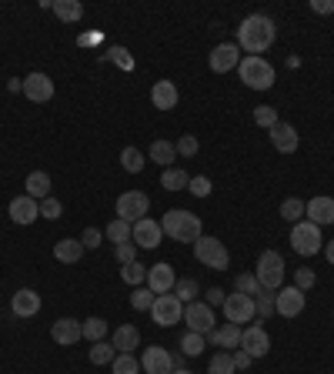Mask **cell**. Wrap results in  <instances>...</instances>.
Masks as SVG:
<instances>
[{
	"label": "cell",
	"instance_id": "8",
	"mask_svg": "<svg viewBox=\"0 0 334 374\" xmlns=\"http://www.w3.org/2000/svg\"><path fill=\"white\" fill-rule=\"evenodd\" d=\"M224 318L231 321V324H237V328H244L247 321H254L257 318V308H254V297H247V294H227L224 297Z\"/></svg>",
	"mask_w": 334,
	"mask_h": 374
},
{
	"label": "cell",
	"instance_id": "28",
	"mask_svg": "<svg viewBox=\"0 0 334 374\" xmlns=\"http://www.w3.org/2000/svg\"><path fill=\"white\" fill-rule=\"evenodd\" d=\"M147 157H151L154 164H161V167H171V161L178 157V144H171V141H154V144H151V151H147Z\"/></svg>",
	"mask_w": 334,
	"mask_h": 374
},
{
	"label": "cell",
	"instance_id": "16",
	"mask_svg": "<svg viewBox=\"0 0 334 374\" xmlns=\"http://www.w3.org/2000/svg\"><path fill=\"white\" fill-rule=\"evenodd\" d=\"M23 97H31L33 104H44V100L54 97V80L41 74V70H33L23 78Z\"/></svg>",
	"mask_w": 334,
	"mask_h": 374
},
{
	"label": "cell",
	"instance_id": "19",
	"mask_svg": "<svg viewBox=\"0 0 334 374\" xmlns=\"http://www.w3.org/2000/svg\"><path fill=\"white\" fill-rule=\"evenodd\" d=\"M7 214H11L14 224H33V220L41 218V201H33L27 198V194H21V198H14L11 201V208H7Z\"/></svg>",
	"mask_w": 334,
	"mask_h": 374
},
{
	"label": "cell",
	"instance_id": "20",
	"mask_svg": "<svg viewBox=\"0 0 334 374\" xmlns=\"http://www.w3.org/2000/svg\"><path fill=\"white\" fill-rule=\"evenodd\" d=\"M41 311V294L33 287H21L17 294L11 297V314L14 318H33Z\"/></svg>",
	"mask_w": 334,
	"mask_h": 374
},
{
	"label": "cell",
	"instance_id": "23",
	"mask_svg": "<svg viewBox=\"0 0 334 374\" xmlns=\"http://www.w3.org/2000/svg\"><path fill=\"white\" fill-rule=\"evenodd\" d=\"M181 100V90L174 80H157L154 87H151V104H154L157 110H174Z\"/></svg>",
	"mask_w": 334,
	"mask_h": 374
},
{
	"label": "cell",
	"instance_id": "48",
	"mask_svg": "<svg viewBox=\"0 0 334 374\" xmlns=\"http://www.w3.org/2000/svg\"><path fill=\"white\" fill-rule=\"evenodd\" d=\"M198 151H200V141L194 137V134H184V137L178 141V154L181 157H194Z\"/></svg>",
	"mask_w": 334,
	"mask_h": 374
},
{
	"label": "cell",
	"instance_id": "5",
	"mask_svg": "<svg viewBox=\"0 0 334 374\" xmlns=\"http://www.w3.org/2000/svg\"><path fill=\"white\" fill-rule=\"evenodd\" d=\"M194 257H198L204 267H211V271H224V267L231 265L227 247H224L217 237H208V234H200L198 241H194Z\"/></svg>",
	"mask_w": 334,
	"mask_h": 374
},
{
	"label": "cell",
	"instance_id": "22",
	"mask_svg": "<svg viewBox=\"0 0 334 374\" xmlns=\"http://www.w3.org/2000/svg\"><path fill=\"white\" fill-rule=\"evenodd\" d=\"M304 218L324 228V224H334V198H311L304 201Z\"/></svg>",
	"mask_w": 334,
	"mask_h": 374
},
{
	"label": "cell",
	"instance_id": "45",
	"mask_svg": "<svg viewBox=\"0 0 334 374\" xmlns=\"http://www.w3.org/2000/svg\"><path fill=\"white\" fill-rule=\"evenodd\" d=\"M211 177H204V174H198V177H190V184H188V191L194 194V198H211Z\"/></svg>",
	"mask_w": 334,
	"mask_h": 374
},
{
	"label": "cell",
	"instance_id": "14",
	"mask_svg": "<svg viewBox=\"0 0 334 374\" xmlns=\"http://www.w3.org/2000/svg\"><path fill=\"white\" fill-rule=\"evenodd\" d=\"M274 311L281 318H298L304 311V291H298V287H278L274 291Z\"/></svg>",
	"mask_w": 334,
	"mask_h": 374
},
{
	"label": "cell",
	"instance_id": "25",
	"mask_svg": "<svg viewBox=\"0 0 334 374\" xmlns=\"http://www.w3.org/2000/svg\"><path fill=\"white\" fill-rule=\"evenodd\" d=\"M111 344L117 354H134V348H141V331L134 324H121V328H114Z\"/></svg>",
	"mask_w": 334,
	"mask_h": 374
},
{
	"label": "cell",
	"instance_id": "32",
	"mask_svg": "<svg viewBox=\"0 0 334 374\" xmlns=\"http://www.w3.org/2000/svg\"><path fill=\"white\" fill-rule=\"evenodd\" d=\"M200 294V284L194 277H178V284H174V297H178L181 304H190V301H198Z\"/></svg>",
	"mask_w": 334,
	"mask_h": 374
},
{
	"label": "cell",
	"instance_id": "10",
	"mask_svg": "<svg viewBox=\"0 0 334 374\" xmlns=\"http://www.w3.org/2000/svg\"><path fill=\"white\" fill-rule=\"evenodd\" d=\"M184 324H188V331H194V334H211L214 331L211 304H204V301H190V304H184Z\"/></svg>",
	"mask_w": 334,
	"mask_h": 374
},
{
	"label": "cell",
	"instance_id": "35",
	"mask_svg": "<svg viewBox=\"0 0 334 374\" xmlns=\"http://www.w3.org/2000/svg\"><path fill=\"white\" fill-rule=\"evenodd\" d=\"M90 364H97V368H104V364H111L114 358H117V351H114V344L111 341H97L94 348L87 351Z\"/></svg>",
	"mask_w": 334,
	"mask_h": 374
},
{
	"label": "cell",
	"instance_id": "31",
	"mask_svg": "<svg viewBox=\"0 0 334 374\" xmlns=\"http://www.w3.org/2000/svg\"><path fill=\"white\" fill-rule=\"evenodd\" d=\"M131 231H134V224H127V220H121V218H114L111 224H107L104 237H107V241H114V247H117V244L131 241Z\"/></svg>",
	"mask_w": 334,
	"mask_h": 374
},
{
	"label": "cell",
	"instance_id": "12",
	"mask_svg": "<svg viewBox=\"0 0 334 374\" xmlns=\"http://www.w3.org/2000/svg\"><path fill=\"white\" fill-rule=\"evenodd\" d=\"M141 368L144 374H174V361H171V351L161 348V344H151L141 354Z\"/></svg>",
	"mask_w": 334,
	"mask_h": 374
},
{
	"label": "cell",
	"instance_id": "13",
	"mask_svg": "<svg viewBox=\"0 0 334 374\" xmlns=\"http://www.w3.org/2000/svg\"><path fill=\"white\" fill-rule=\"evenodd\" d=\"M161 237H164V231H161V224H157V220H151V218L134 220L131 241L137 244V247H144V251H154L157 244H161Z\"/></svg>",
	"mask_w": 334,
	"mask_h": 374
},
{
	"label": "cell",
	"instance_id": "36",
	"mask_svg": "<svg viewBox=\"0 0 334 374\" xmlns=\"http://www.w3.org/2000/svg\"><path fill=\"white\" fill-rule=\"evenodd\" d=\"M204 344H208V338H204V334H194V331H188V334L181 338V354H184V358H198V354L204 351Z\"/></svg>",
	"mask_w": 334,
	"mask_h": 374
},
{
	"label": "cell",
	"instance_id": "18",
	"mask_svg": "<svg viewBox=\"0 0 334 374\" xmlns=\"http://www.w3.org/2000/svg\"><path fill=\"white\" fill-rule=\"evenodd\" d=\"M50 338H54L60 348H70V344H77L84 338V324L74 318H60L50 324Z\"/></svg>",
	"mask_w": 334,
	"mask_h": 374
},
{
	"label": "cell",
	"instance_id": "47",
	"mask_svg": "<svg viewBox=\"0 0 334 374\" xmlns=\"http://www.w3.org/2000/svg\"><path fill=\"white\" fill-rule=\"evenodd\" d=\"M318 284V274H314L311 267H298V274H294V287L298 291H311Z\"/></svg>",
	"mask_w": 334,
	"mask_h": 374
},
{
	"label": "cell",
	"instance_id": "6",
	"mask_svg": "<svg viewBox=\"0 0 334 374\" xmlns=\"http://www.w3.org/2000/svg\"><path fill=\"white\" fill-rule=\"evenodd\" d=\"M291 247L301 254V257H311L324 247L321 244V228L311 224V220H298L294 228H291Z\"/></svg>",
	"mask_w": 334,
	"mask_h": 374
},
{
	"label": "cell",
	"instance_id": "42",
	"mask_svg": "<svg viewBox=\"0 0 334 374\" xmlns=\"http://www.w3.org/2000/svg\"><path fill=\"white\" fill-rule=\"evenodd\" d=\"M254 124H257V127H264V131H271V127L278 124V110L271 107V104H261V107H254Z\"/></svg>",
	"mask_w": 334,
	"mask_h": 374
},
{
	"label": "cell",
	"instance_id": "39",
	"mask_svg": "<svg viewBox=\"0 0 334 374\" xmlns=\"http://www.w3.org/2000/svg\"><path fill=\"white\" fill-rule=\"evenodd\" d=\"M84 338H87V341H104V338H107V321L104 318H87L84 321Z\"/></svg>",
	"mask_w": 334,
	"mask_h": 374
},
{
	"label": "cell",
	"instance_id": "27",
	"mask_svg": "<svg viewBox=\"0 0 334 374\" xmlns=\"http://www.w3.org/2000/svg\"><path fill=\"white\" fill-rule=\"evenodd\" d=\"M54 257L60 265H77L80 257H84V244L74 241V237H64V241L54 244Z\"/></svg>",
	"mask_w": 334,
	"mask_h": 374
},
{
	"label": "cell",
	"instance_id": "34",
	"mask_svg": "<svg viewBox=\"0 0 334 374\" xmlns=\"http://www.w3.org/2000/svg\"><path fill=\"white\" fill-rule=\"evenodd\" d=\"M144 164H147V161H144V154H141L137 147H124V151H121V167L127 171V174H141Z\"/></svg>",
	"mask_w": 334,
	"mask_h": 374
},
{
	"label": "cell",
	"instance_id": "33",
	"mask_svg": "<svg viewBox=\"0 0 334 374\" xmlns=\"http://www.w3.org/2000/svg\"><path fill=\"white\" fill-rule=\"evenodd\" d=\"M121 277H124V284L144 287V284H147V267L141 265V261H131V265L121 267Z\"/></svg>",
	"mask_w": 334,
	"mask_h": 374
},
{
	"label": "cell",
	"instance_id": "11",
	"mask_svg": "<svg viewBox=\"0 0 334 374\" xmlns=\"http://www.w3.org/2000/svg\"><path fill=\"white\" fill-rule=\"evenodd\" d=\"M241 351H247L251 358H264L271 351V338H267V331L261 324H247L241 328Z\"/></svg>",
	"mask_w": 334,
	"mask_h": 374
},
{
	"label": "cell",
	"instance_id": "44",
	"mask_svg": "<svg viewBox=\"0 0 334 374\" xmlns=\"http://www.w3.org/2000/svg\"><path fill=\"white\" fill-rule=\"evenodd\" d=\"M234 284H237V294H247V297H257L261 291H264V287L257 284L254 274H237V281H234Z\"/></svg>",
	"mask_w": 334,
	"mask_h": 374
},
{
	"label": "cell",
	"instance_id": "56",
	"mask_svg": "<svg viewBox=\"0 0 334 374\" xmlns=\"http://www.w3.org/2000/svg\"><path fill=\"white\" fill-rule=\"evenodd\" d=\"M174 374H190V371H188V368H178V371H174Z\"/></svg>",
	"mask_w": 334,
	"mask_h": 374
},
{
	"label": "cell",
	"instance_id": "1",
	"mask_svg": "<svg viewBox=\"0 0 334 374\" xmlns=\"http://www.w3.org/2000/svg\"><path fill=\"white\" fill-rule=\"evenodd\" d=\"M274 37H278V27H274V21L267 14H251L237 27V47L247 50V57H261L264 50H271Z\"/></svg>",
	"mask_w": 334,
	"mask_h": 374
},
{
	"label": "cell",
	"instance_id": "41",
	"mask_svg": "<svg viewBox=\"0 0 334 374\" xmlns=\"http://www.w3.org/2000/svg\"><path fill=\"white\" fill-rule=\"evenodd\" d=\"M281 218L291 220V224L304 220V201H301V198H288L284 204H281Z\"/></svg>",
	"mask_w": 334,
	"mask_h": 374
},
{
	"label": "cell",
	"instance_id": "26",
	"mask_svg": "<svg viewBox=\"0 0 334 374\" xmlns=\"http://www.w3.org/2000/svg\"><path fill=\"white\" fill-rule=\"evenodd\" d=\"M23 187H27V198H33V201L50 198V174L47 171H33V174H27Z\"/></svg>",
	"mask_w": 334,
	"mask_h": 374
},
{
	"label": "cell",
	"instance_id": "49",
	"mask_svg": "<svg viewBox=\"0 0 334 374\" xmlns=\"http://www.w3.org/2000/svg\"><path fill=\"white\" fill-rule=\"evenodd\" d=\"M60 214H64V208H60V201H57V198H44V201H41V218L57 220Z\"/></svg>",
	"mask_w": 334,
	"mask_h": 374
},
{
	"label": "cell",
	"instance_id": "2",
	"mask_svg": "<svg viewBox=\"0 0 334 374\" xmlns=\"http://www.w3.org/2000/svg\"><path fill=\"white\" fill-rule=\"evenodd\" d=\"M161 231L171 237V241H181V244H194L204 234V228H200V218L198 214H190V210H167L164 220H161Z\"/></svg>",
	"mask_w": 334,
	"mask_h": 374
},
{
	"label": "cell",
	"instance_id": "54",
	"mask_svg": "<svg viewBox=\"0 0 334 374\" xmlns=\"http://www.w3.org/2000/svg\"><path fill=\"white\" fill-rule=\"evenodd\" d=\"M7 90H14V94H17V90H23V78H21V80H17V78L7 80Z\"/></svg>",
	"mask_w": 334,
	"mask_h": 374
},
{
	"label": "cell",
	"instance_id": "30",
	"mask_svg": "<svg viewBox=\"0 0 334 374\" xmlns=\"http://www.w3.org/2000/svg\"><path fill=\"white\" fill-rule=\"evenodd\" d=\"M50 11H54L64 23H74V21H80V17H84L80 0H54V7H50Z\"/></svg>",
	"mask_w": 334,
	"mask_h": 374
},
{
	"label": "cell",
	"instance_id": "52",
	"mask_svg": "<svg viewBox=\"0 0 334 374\" xmlns=\"http://www.w3.org/2000/svg\"><path fill=\"white\" fill-rule=\"evenodd\" d=\"M224 297H227V294H224L221 287H211V291L204 294V304H211V308H217V304H221V308H224Z\"/></svg>",
	"mask_w": 334,
	"mask_h": 374
},
{
	"label": "cell",
	"instance_id": "53",
	"mask_svg": "<svg viewBox=\"0 0 334 374\" xmlns=\"http://www.w3.org/2000/svg\"><path fill=\"white\" fill-rule=\"evenodd\" d=\"M314 14H334V0H311Z\"/></svg>",
	"mask_w": 334,
	"mask_h": 374
},
{
	"label": "cell",
	"instance_id": "9",
	"mask_svg": "<svg viewBox=\"0 0 334 374\" xmlns=\"http://www.w3.org/2000/svg\"><path fill=\"white\" fill-rule=\"evenodd\" d=\"M147 210H151V198H147L144 191H124L121 198H117V218L127 220V224L147 218Z\"/></svg>",
	"mask_w": 334,
	"mask_h": 374
},
{
	"label": "cell",
	"instance_id": "3",
	"mask_svg": "<svg viewBox=\"0 0 334 374\" xmlns=\"http://www.w3.org/2000/svg\"><path fill=\"white\" fill-rule=\"evenodd\" d=\"M237 74L251 90H267L274 87V67L267 64L264 57H241L237 64Z\"/></svg>",
	"mask_w": 334,
	"mask_h": 374
},
{
	"label": "cell",
	"instance_id": "4",
	"mask_svg": "<svg viewBox=\"0 0 334 374\" xmlns=\"http://www.w3.org/2000/svg\"><path fill=\"white\" fill-rule=\"evenodd\" d=\"M254 277L264 291H278V287L284 284V257H281L278 251H264L257 257Z\"/></svg>",
	"mask_w": 334,
	"mask_h": 374
},
{
	"label": "cell",
	"instance_id": "17",
	"mask_svg": "<svg viewBox=\"0 0 334 374\" xmlns=\"http://www.w3.org/2000/svg\"><path fill=\"white\" fill-rule=\"evenodd\" d=\"M208 64H211L214 74H227V70H234V67L241 64V47L237 44H217L211 50V57H208Z\"/></svg>",
	"mask_w": 334,
	"mask_h": 374
},
{
	"label": "cell",
	"instance_id": "43",
	"mask_svg": "<svg viewBox=\"0 0 334 374\" xmlns=\"http://www.w3.org/2000/svg\"><path fill=\"white\" fill-rule=\"evenodd\" d=\"M111 364H114V374H137L141 371V361H137L134 354H117Z\"/></svg>",
	"mask_w": 334,
	"mask_h": 374
},
{
	"label": "cell",
	"instance_id": "55",
	"mask_svg": "<svg viewBox=\"0 0 334 374\" xmlns=\"http://www.w3.org/2000/svg\"><path fill=\"white\" fill-rule=\"evenodd\" d=\"M324 254H328V261L334 265V241H328V251H324Z\"/></svg>",
	"mask_w": 334,
	"mask_h": 374
},
{
	"label": "cell",
	"instance_id": "29",
	"mask_svg": "<svg viewBox=\"0 0 334 374\" xmlns=\"http://www.w3.org/2000/svg\"><path fill=\"white\" fill-rule=\"evenodd\" d=\"M190 177L184 167H164V174H161V187L164 191H188Z\"/></svg>",
	"mask_w": 334,
	"mask_h": 374
},
{
	"label": "cell",
	"instance_id": "7",
	"mask_svg": "<svg viewBox=\"0 0 334 374\" xmlns=\"http://www.w3.org/2000/svg\"><path fill=\"white\" fill-rule=\"evenodd\" d=\"M151 318H154L157 328H174V324L184 321V304L174 294H157L154 308H151Z\"/></svg>",
	"mask_w": 334,
	"mask_h": 374
},
{
	"label": "cell",
	"instance_id": "37",
	"mask_svg": "<svg viewBox=\"0 0 334 374\" xmlns=\"http://www.w3.org/2000/svg\"><path fill=\"white\" fill-rule=\"evenodd\" d=\"M208 374H237L231 351H217V354H214L211 364H208Z\"/></svg>",
	"mask_w": 334,
	"mask_h": 374
},
{
	"label": "cell",
	"instance_id": "50",
	"mask_svg": "<svg viewBox=\"0 0 334 374\" xmlns=\"http://www.w3.org/2000/svg\"><path fill=\"white\" fill-rule=\"evenodd\" d=\"M80 244H84L87 251H94V247H100V244H104V231H100V228H87V231H84V237H80Z\"/></svg>",
	"mask_w": 334,
	"mask_h": 374
},
{
	"label": "cell",
	"instance_id": "51",
	"mask_svg": "<svg viewBox=\"0 0 334 374\" xmlns=\"http://www.w3.org/2000/svg\"><path fill=\"white\" fill-rule=\"evenodd\" d=\"M231 358H234V368H237V371H247V368H251V361H254V358H251L247 351H241V348H237Z\"/></svg>",
	"mask_w": 334,
	"mask_h": 374
},
{
	"label": "cell",
	"instance_id": "40",
	"mask_svg": "<svg viewBox=\"0 0 334 374\" xmlns=\"http://www.w3.org/2000/svg\"><path fill=\"white\" fill-rule=\"evenodd\" d=\"M254 308H257V318L267 321V318H274V291H261V294L254 297ZM257 321V324H261Z\"/></svg>",
	"mask_w": 334,
	"mask_h": 374
},
{
	"label": "cell",
	"instance_id": "24",
	"mask_svg": "<svg viewBox=\"0 0 334 374\" xmlns=\"http://www.w3.org/2000/svg\"><path fill=\"white\" fill-rule=\"evenodd\" d=\"M208 338V344H214V348H221V351H231V348H241V328L237 324H221V328H214L211 334H204Z\"/></svg>",
	"mask_w": 334,
	"mask_h": 374
},
{
	"label": "cell",
	"instance_id": "21",
	"mask_svg": "<svg viewBox=\"0 0 334 374\" xmlns=\"http://www.w3.org/2000/svg\"><path fill=\"white\" fill-rule=\"evenodd\" d=\"M271 144H274V151H281V154H294L298 151V131H294V124H284V121H278L274 127H271Z\"/></svg>",
	"mask_w": 334,
	"mask_h": 374
},
{
	"label": "cell",
	"instance_id": "38",
	"mask_svg": "<svg viewBox=\"0 0 334 374\" xmlns=\"http://www.w3.org/2000/svg\"><path fill=\"white\" fill-rule=\"evenodd\" d=\"M154 301H157V294L151 291V287H134V294H131V308L134 311H151L154 308Z\"/></svg>",
	"mask_w": 334,
	"mask_h": 374
},
{
	"label": "cell",
	"instance_id": "46",
	"mask_svg": "<svg viewBox=\"0 0 334 374\" xmlns=\"http://www.w3.org/2000/svg\"><path fill=\"white\" fill-rule=\"evenodd\" d=\"M114 257H117V265H131V261H137V244L127 241V244H117L114 247Z\"/></svg>",
	"mask_w": 334,
	"mask_h": 374
},
{
	"label": "cell",
	"instance_id": "15",
	"mask_svg": "<svg viewBox=\"0 0 334 374\" xmlns=\"http://www.w3.org/2000/svg\"><path fill=\"white\" fill-rule=\"evenodd\" d=\"M174 284H178V274H174V267L167 265V261L147 267V287L154 294H174Z\"/></svg>",
	"mask_w": 334,
	"mask_h": 374
}]
</instances>
